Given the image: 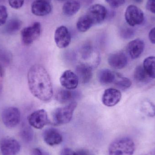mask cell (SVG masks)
<instances>
[{
  "label": "cell",
  "mask_w": 155,
  "mask_h": 155,
  "mask_svg": "<svg viewBox=\"0 0 155 155\" xmlns=\"http://www.w3.org/2000/svg\"><path fill=\"white\" fill-rule=\"evenodd\" d=\"M28 86L34 96L44 102H48L53 95L51 77L44 66L35 64L29 69L27 74Z\"/></svg>",
  "instance_id": "6da1fadb"
},
{
  "label": "cell",
  "mask_w": 155,
  "mask_h": 155,
  "mask_svg": "<svg viewBox=\"0 0 155 155\" xmlns=\"http://www.w3.org/2000/svg\"><path fill=\"white\" fill-rule=\"evenodd\" d=\"M134 142L131 138L123 137L117 138L108 147L109 155H133L135 151Z\"/></svg>",
  "instance_id": "7a4b0ae2"
},
{
  "label": "cell",
  "mask_w": 155,
  "mask_h": 155,
  "mask_svg": "<svg viewBox=\"0 0 155 155\" xmlns=\"http://www.w3.org/2000/svg\"><path fill=\"white\" fill-rule=\"evenodd\" d=\"M77 106V103L73 101L66 106L56 108L53 114L54 124L62 125L71 122Z\"/></svg>",
  "instance_id": "3957f363"
},
{
  "label": "cell",
  "mask_w": 155,
  "mask_h": 155,
  "mask_svg": "<svg viewBox=\"0 0 155 155\" xmlns=\"http://www.w3.org/2000/svg\"><path fill=\"white\" fill-rule=\"evenodd\" d=\"M41 30V24L39 22H35L32 25L24 28L21 31L23 44L25 45H31L40 37Z\"/></svg>",
  "instance_id": "277c9868"
},
{
  "label": "cell",
  "mask_w": 155,
  "mask_h": 155,
  "mask_svg": "<svg viewBox=\"0 0 155 155\" xmlns=\"http://www.w3.org/2000/svg\"><path fill=\"white\" fill-rule=\"evenodd\" d=\"M2 118L5 127L9 128L17 126L21 121V113L18 108L10 107L4 109Z\"/></svg>",
  "instance_id": "5b68a950"
},
{
  "label": "cell",
  "mask_w": 155,
  "mask_h": 155,
  "mask_svg": "<svg viewBox=\"0 0 155 155\" xmlns=\"http://www.w3.org/2000/svg\"><path fill=\"white\" fill-rule=\"evenodd\" d=\"M125 18L128 25L134 27L142 24L144 21V15L136 5H128L125 12Z\"/></svg>",
  "instance_id": "8992f818"
},
{
  "label": "cell",
  "mask_w": 155,
  "mask_h": 155,
  "mask_svg": "<svg viewBox=\"0 0 155 155\" xmlns=\"http://www.w3.org/2000/svg\"><path fill=\"white\" fill-rule=\"evenodd\" d=\"M21 148L20 143L13 137H7L0 140V152L2 155H16Z\"/></svg>",
  "instance_id": "52a82bcc"
},
{
  "label": "cell",
  "mask_w": 155,
  "mask_h": 155,
  "mask_svg": "<svg viewBox=\"0 0 155 155\" xmlns=\"http://www.w3.org/2000/svg\"><path fill=\"white\" fill-rule=\"evenodd\" d=\"M107 15L106 8L99 4L93 5L88 8L86 15L91 20L93 25L99 24L104 21Z\"/></svg>",
  "instance_id": "ba28073f"
},
{
  "label": "cell",
  "mask_w": 155,
  "mask_h": 155,
  "mask_svg": "<svg viewBox=\"0 0 155 155\" xmlns=\"http://www.w3.org/2000/svg\"><path fill=\"white\" fill-rule=\"evenodd\" d=\"M28 121L30 126L35 128L42 129L49 123L47 112L43 109L36 110L28 116Z\"/></svg>",
  "instance_id": "9c48e42d"
},
{
  "label": "cell",
  "mask_w": 155,
  "mask_h": 155,
  "mask_svg": "<svg viewBox=\"0 0 155 155\" xmlns=\"http://www.w3.org/2000/svg\"><path fill=\"white\" fill-rule=\"evenodd\" d=\"M71 35L66 26L62 25L56 29L54 39L56 45L59 48H66L71 42Z\"/></svg>",
  "instance_id": "30bf717a"
},
{
  "label": "cell",
  "mask_w": 155,
  "mask_h": 155,
  "mask_svg": "<svg viewBox=\"0 0 155 155\" xmlns=\"http://www.w3.org/2000/svg\"><path fill=\"white\" fill-rule=\"evenodd\" d=\"M122 98L120 90L114 88L106 89L102 96V103L106 106L113 107L117 104Z\"/></svg>",
  "instance_id": "8fae6325"
},
{
  "label": "cell",
  "mask_w": 155,
  "mask_h": 155,
  "mask_svg": "<svg viewBox=\"0 0 155 155\" xmlns=\"http://www.w3.org/2000/svg\"><path fill=\"white\" fill-rule=\"evenodd\" d=\"M31 11L36 16L48 15L52 11V6L50 0H35L32 3Z\"/></svg>",
  "instance_id": "7c38bea8"
},
{
  "label": "cell",
  "mask_w": 155,
  "mask_h": 155,
  "mask_svg": "<svg viewBox=\"0 0 155 155\" xmlns=\"http://www.w3.org/2000/svg\"><path fill=\"white\" fill-rule=\"evenodd\" d=\"M60 83L64 88L69 90H73L77 88L79 79L76 74L72 71H65L60 78Z\"/></svg>",
  "instance_id": "4fadbf2b"
},
{
  "label": "cell",
  "mask_w": 155,
  "mask_h": 155,
  "mask_svg": "<svg viewBox=\"0 0 155 155\" xmlns=\"http://www.w3.org/2000/svg\"><path fill=\"white\" fill-rule=\"evenodd\" d=\"M43 139L45 142L51 146L58 145L63 140V137L59 131L55 128H48L43 133Z\"/></svg>",
  "instance_id": "5bb4252c"
},
{
  "label": "cell",
  "mask_w": 155,
  "mask_h": 155,
  "mask_svg": "<svg viewBox=\"0 0 155 155\" xmlns=\"http://www.w3.org/2000/svg\"><path fill=\"white\" fill-rule=\"evenodd\" d=\"M145 43L143 40L136 39L130 41L127 45V51L132 59L139 58L144 51Z\"/></svg>",
  "instance_id": "9a60e30c"
},
{
  "label": "cell",
  "mask_w": 155,
  "mask_h": 155,
  "mask_svg": "<svg viewBox=\"0 0 155 155\" xmlns=\"http://www.w3.org/2000/svg\"><path fill=\"white\" fill-rule=\"evenodd\" d=\"M127 62L126 55L122 52L112 54L108 58V63L110 66L117 70L125 68L127 65Z\"/></svg>",
  "instance_id": "2e32d148"
},
{
  "label": "cell",
  "mask_w": 155,
  "mask_h": 155,
  "mask_svg": "<svg viewBox=\"0 0 155 155\" xmlns=\"http://www.w3.org/2000/svg\"><path fill=\"white\" fill-rule=\"evenodd\" d=\"M76 74L79 81L83 84H87L91 80L93 76L92 67L86 64H81L76 67Z\"/></svg>",
  "instance_id": "e0dca14e"
},
{
  "label": "cell",
  "mask_w": 155,
  "mask_h": 155,
  "mask_svg": "<svg viewBox=\"0 0 155 155\" xmlns=\"http://www.w3.org/2000/svg\"><path fill=\"white\" fill-rule=\"evenodd\" d=\"M80 9V3L77 0H68L62 7L63 13L70 17L75 15Z\"/></svg>",
  "instance_id": "ac0fdd59"
},
{
  "label": "cell",
  "mask_w": 155,
  "mask_h": 155,
  "mask_svg": "<svg viewBox=\"0 0 155 155\" xmlns=\"http://www.w3.org/2000/svg\"><path fill=\"white\" fill-rule=\"evenodd\" d=\"M116 73L109 69H103L98 72V80L103 85H108L114 83Z\"/></svg>",
  "instance_id": "d6986e66"
},
{
  "label": "cell",
  "mask_w": 155,
  "mask_h": 155,
  "mask_svg": "<svg viewBox=\"0 0 155 155\" xmlns=\"http://www.w3.org/2000/svg\"><path fill=\"white\" fill-rule=\"evenodd\" d=\"M22 22L17 18L11 19L7 22L4 28V32L9 35L14 34L21 29Z\"/></svg>",
  "instance_id": "ffe728a7"
},
{
  "label": "cell",
  "mask_w": 155,
  "mask_h": 155,
  "mask_svg": "<svg viewBox=\"0 0 155 155\" xmlns=\"http://www.w3.org/2000/svg\"><path fill=\"white\" fill-rule=\"evenodd\" d=\"M143 66L149 77L151 79H155V56H150L146 58Z\"/></svg>",
  "instance_id": "44dd1931"
},
{
  "label": "cell",
  "mask_w": 155,
  "mask_h": 155,
  "mask_svg": "<svg viewBox=\"0 0 155 155\" xmlns=\"http://www.w3.org/2000/svg\"><path fill=\"white\" fill-rule=\"evenodd\" d=\"M93 25L91 20L86 15L79 17L76 24L77 30L81 32L87 31L92 27Z\"/></svg>",
  "instance_id": "7402d4cb"
},
{
  "label": "cell",
  "mask_w": 155,
  "mask_h": 155,
  "mask_svg": "<svg viewBox=\"0 0 155 155\" xmlns=\"http://www.w3.org/2000/svg\"><path fill=\"white\" fill-rule=\"evenodd\" d=\"M134 78L137 82L140 83H147L151 79L145 71L143 65H138L134 72Z\"/></svg>",
  "instance_id": "603a6c76"
},
{
  "label": "cell",
  "mask_w": 155,
  "mask_h": 155,
  "mask_svg": "<svg viewBox=\"0 0 155 155\" xmlns=\"http://www.w3.org/2000/svg\"><path fill=\"white\" fill-rule=\"evenodd\" d=\"M71 90L63 88L60 89L57 92L56 99L61 104H65L71 101L74 97V94Z\"/></svg>",
  "instance_id": "cb8c5ba5"
},
{
  "label": "cell",
  "mask_w": 155,
  "mask_h": 155,
  "mask_svg": "<svg viewBox=\"0 0 155 155\" xmlns=\"http://www.w3.org/2000/svg\"><path fill=\"white\" fill-rule=\"evenodd\" d=\"M114 84L122 90H126L131 87L132 83L129 78L116 73L115 79Z\"/></svg>",
  "instance_id": "d4e9b609"
},
{
  "label": "cell",
  "mask_w": 155,
  "mask_h": 155,
  "mask_svg": "<svg viewBox=\"0 0 155 155\" xmlns=\"http://www.w3.org/2000/svg\"><path fill=\"white\" fill-rule=\"evenodd\" d=\"M20 135L24 142L29 143L31 142L33 138V132L30 127L23 126L20 131Z\"/></svg>",
  "instance_id": "484cf974"
},
{
  "label": "cell",
  "mask_w": 155,
  "mask_h": 155,
  "mask_svg": "<svg viewBox=\"0 0 155 155\" xmlns=\"http://www.w3.org/2000/svg\"><path fill=\"white\" fill-rule=\"evenodd\" d=\"M12 60V54L5 49H0V61L4 65H8Z\"/></svg>",
  "instance_id": "4316f807"
},
{
  "label": "cell",
  "mask_w": 155,
  "mask_h": 155,
  "mask_svg": "<svg viewBox=\"0 0 155 155\" xmlns=\"http://www.w3.org/2000/svg\"><path fill=\"white\" fill-rule=\"evenodd\" d=\"M8 14L6 7L4 5H0V26L5 24Z\"/></svg>",
  "instance_id": "83f0119b"
},
{
  "label": "cell",
  "mask_w": 155,
  "mask_h": 155,
  "mask_svg": "<svg viewBox=\"0 0 155 155\" xmlns=\"http://www.w3.org/2000/svg\"><path fill=\"white\" fill-rule=\"evenodd\" d=\"M135 31L134 29L128 27L122 28L121 31V35L124 39H130L134 35Z\"/></svg>",
  "instance_id": "f1b7e54d"
},
{
  "label": "cell",
  "mask_w": 155,
  "mask_h": 155,
  "mask_svg": "<svg viewBox=\"0 0 155 155\" xmlns=\"http://www.w3.org/2000/svg\"><path fill=\"white\" fill-rule=\"evenodd\" d=\"M111 8L115 9L122 6L125 3V0H105Z\"/></svg>",
  "instance_id": "f546056e"
},
{
  "label": "cell",
  "mask_w": 155,
  "mask_h": 155,
  "mask_svg": "<svg viewBox=\"0 0 155 155\" xmlns=\"http://www.w3.org/2000/svg\"><path fill=\"white\" fill-rule=\"evenodd\" d=\"M25 0H8L9 5L14 9H19L22 7Z\"/></svg>",
  "instance_id": "4dcf8cb0"
},
{
  "label": "cell",
  "mask_w": 155,
  "mask_h": 155,
  "mask_svg": "<svg viewBox=\"0 0 155 155\" xmlns=\"http://www.w3.org/2000/svg\"><path fill=\"white\" fill-rule=\"evenodd\" d=\"M146 8L149 12L155 14V0H148L146 4Z\"/></svg>",
  "instance_id": "1f68e13d"
},
{
  "label": "cell",
  "mask_w": 155,
  "mask_h": 155,
  "mask_svg": "<svg viewBox=\"0 0 155 155\" xmlns=\"http://www.w3.org/2000/svg\"><path fill=\"white\" fill-rule=\"evenodd\" d=\"M31 155H50L47 152L39 148H33L31 152Z\"/></svg>",
  "instance_id": "d6a6232c"
},
{
  "label": "cell",
  "mask_w": 155,
  "mask_h": 155,
  "mask_svg": "<svg viewBox=\"0 0 155 155\" xmlns=\"http://www.w3.org/2000/svg\"><path fill=\"white\" fill-rule=\"evenodd\" d=\"M74 151L69 148L62 149L60 152V155H74Z\"/></svg>",
  "instance_id": "836d02e7"
},
{
  "label": "cell",
  "mask_w": 155,
  "mask_h": 155,
  "mask_svg": "<svg viewBox=\"0 0 155 155\" xmlns=\"http://www.w3.org/2000/svg\"><path fill=\"white\" fill-rule=\"evenodd\" d=\"M149 39L152 43L155 44V27L149 32Z\"/></svg>",
  "instance_id": "e575fe53"
},
{
  "label": "cell",
  "mask_w": 155,
  "mask_h": 155,
  "mask_svg": "<svg viewBox=\"0 0 155 155\" xmlns=\"http://www.w3.org/2000/svg\"><path fill=\"white\" fill-rule=\"evenodd\" d=\"M74 155H88V153L86 150H79L74 152Z\"/></svg>",
  "instance_id": "d590c367"
},
{
  "label": "cell",
  "mask_w": 155,
  "mask_h": 155,
  "mask_svg": "<svg viewBox=\"0 0 155 155\" xmlns=\"http://www.w3.org/2000/svg\"><path fill=\"white\" fill-rule=\"evenodd\" d=\"M4 71L2 65L0 64V77H2L4 75Z\"/></svg>",
  "instance_id": "8d00e7d4"
},
{
  "label": "cell",
  "mask_w": 155,
  "mask_h": 155,
  "mask_svg": "<svg viewBox=\"0 0 155 155\" xmlns=\"http://www.w3.org/2000/svg\"><path fill=\"white\" fill-rule=\"evenodd\" d=\"M134 1H135L136 2L140 3H142L143 2V0H134Z\"/></svg>",
  "instance_id": "74e56055"
},
{
  "label": "cell",
  "mask_w": 155,
  "mask_h": 155,
  "mask_svg": "<svg viewBox=\"0 0 155 155\" xmlns=\"http://www.w3.org/2000/svg\"><path fill=\"white\" fill-rule=\"evenodd\" d=\"M5 1H6V0H0V4L3 3H4L5 2Z\"/></svg>",
  "instance_id": "f35d334b"
},
{
  "label": "cell",
  "mask_w": 155,
  "mask_h": 155,
  "mask_svg": "<svg viewBox=\"0 0 155 155\" xmlns=\"http://www.w3.org/2000/svg\"><path fill=\"white\" fill-rule=\"evenodd\" d=\"M59 1H64V0H59Z\"/></svg>",
  "instance_id": "ab89813d"
}]
</instances>
